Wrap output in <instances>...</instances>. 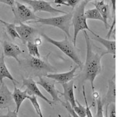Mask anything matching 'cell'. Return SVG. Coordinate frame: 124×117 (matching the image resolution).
I'll return each mask as SVG.
<instances>
[{
  "label": "cell",
  "instance_id": "6da1fadb",
  "mask_svg": "<svg viewBox=\"0 0 124 117\" xmlns=\"http://www.w3.org/2000/svg\"><path fill=\"white\" fill-rule=\"evenodd\" d=\"M85 43H86V59L85 64L83 63L81 67V71L78 76V90L81 91V88L85 85V82L88 80L91 84L92 91H95L94 81L95 77L102 71V63L101 60L104 55H106V52H102V49H98L97 50L94 49V47L91 43V38L88 36L86 30H83Z\"/></svg>",
  "mask_w": 124,
  "mask_h": 117
},
{
  "label": "cell",
  "instance_id": "7a4b0ae2",
  "mask_svg": "<svg viewBox=\"0 0 124 117\" xmlns=\"http://www.w3.org/2000/svg\"><path fill=\"white\" fill-rule=\"evenodd\" d=\"M19 66L27 77L32 78L45 77L48 73L57 72V69L50 64L47 57L42 59L30 55H26L24 58L19 60Z\"/></svg>",
  "mask_w": 124,
  "mask_h": 117
},
{
  "label": "cell",
  "instance_id": "3957f363",
  "mask_svg": "<svg viewBox=\"0 0 124 117\" xmlns=\"http://www.w3.org/2000/svg\"><path fill=\"white\" fill-rule=\"evenodd\" d=\"M71 17H72V12L54 17H48V18L39 17L37 20L30 21L28 23H39L43 25L57 27V28L61 29L62 31H64L66 36L69 39H71V34H70V27L71 26Z\"/></svg>",
  "mask_w": 124,
  "mask_h": 117
},
{
  "label": "cell",
  "instance_id": "277c9868",
  "mask_svg": "<svg viewBox=\"0 0 124 117\" xmlns=\"http://www.w3.org/2000/svg\"><path fill=\"white\" fill-rule=\"evenodd\" d=\"M87 3L81 1L75 6V9L72 12L71 17V25L74 27V38L72 39V44L76 47L77 36L81 30H92L88 26L87 19L85 16V6Z\"/></svg>",
  "mask_w": 124,
  "mask_h": 117
},
{
  "label": "cell",
  "instance_id": "5b68a950",
  "mask_svg": "<svg viewBox=\"0 0 124 117\" xmlns=\"http://www.w3.org/2000/svg\"><path fill=\"white\" fill-rule=\"evenodd\" d=\"M41 35L46 41L50 43V44L56 46L57 48L59 49L64 54H65L66 56H68L69 58H71V59L77 64V66H78V67H80L81 69V67H82V66H83V62L79 57V55L78 53L76 47L70 41L69 38L66 36V35L64 37V39L62 41L54 40V39H52L51 38H50L44 33H42Z\"/></svg>",
  "mask_w": 124,
  "mask_h": 117
},
{
  "label": "cell",
  "instance_id": "8992f818",
  "mask_svg": "<svg viewBox=\"0 0 124 117\" xmlns=\"http://www.w3.org/2000/svg\"><path fill=\"white\" fill-rule=\"evenodd\" d=\"M12 10L15 17V21L18 23H28L30 21L37 20L39 18L30 8L16 1L15 2V6Z\"/></svg>",
  "mask_w": 124,
  "mask_h": 117
},
{
  "label": "cell",
  "instance_id": "52a82bcc",
  "mask_svg": "<svg viewBox=\"0 0 124 117\" xmlns=\"http://www.w3.org/2000/svg\"><path fill=\"white\" fill-rule=\"evenodd\" d=\"M22 1L32 8L34 13L37 12H46L54 15L57 13H67L65 11L54 8L51 6V2L44 0H22Z\"/></svg>",
  "mask_w": 124,
  "mask_h": 117
},
{
  "label": "cell",
  "instance_id": "ba28073f",
  "mask_svg": "<svg viewBox=\"0 0 124 117\" xmlns=\"http://www.w3.org/2000/svg\"><path fill=\"white\" fill-rule=\"evenodd\" d=\"M38 78H39L38 81H36L37 84L40 85L49 95H50L54 103H57V102L61 103L62 101L59 98V94H61V92H60L56 88L55 80L50 79V78L46 77H39Z\"/></svg>",
  "mask_w": 124,
  "mask_h": 117
},
{
  "label": "cell",
  "instance_id": "9c48e42d",
  "mask_svg": "<svg viewBox=\"0 0 124 117\" xmlns=\"http://www.w3.org/2000/svg\"><path fill=\"white\" fill-rule=\"evenodd\" d=\"M16 30L23 45L26 44L28 41H33L38 31L34 27L23 23H19V25H16Z\"/></svg>",
  "mask_w": 124,
  "mask_h": 117
},
{
  "label": "cell",
  "instance_id": "30bf717a",
  "mask_svg": "<svg viewBox=\"0 0 124 117\" xmlns=\"http://www.w3.org/2000/svg\"><path fill=\"white\" fill-rule=\"evenodd\" d=\"M23 85L25 86L26 88V91L28 92L29 95H35L36 97H39L40 98L44 99L46 103H48L50 106L53 105V101L47 99L44 95V94H42L40 89L38 88L37 84L32 77H27V78H23Z\"/></svg>",
  "mask_w": 124,
  "mask_h": 117
},
{
  "label": "cell",
  "instance_id": "8fae6325",
  "mask_svg": "<svg viewBox=\"0 0 124 117\" xmlns=\"http://www.w3.org/2000/svg\"><path fill=\"white\" fill-rule=\"evenodd\" d=\"M15 102L13 98L12 92L3 82L0 87V109L10 108L14 106Z\"/></svg>",
  "mask_w": 124,
  "mask_h": 117
},
{
  "label": "cell",
  "instance_id": "7c38bea8",
  "mask_svg": "<svg viewBox=\"0 0 124 117\" xmlns=\"http://www.w3.org/2000/svg\"><path fill=\"white\" fill-rule=\"evenodd\" d=\"M78 68H79L78 66H76L75 67H74L71 70H69L68 72L61 73H48V74H46L45 77L55 80L56 83L63 84L68 83V82L71 81V80H74V78L75 77V72Z\"/></svg>",
  "mask_w": 124,
  "mask_h": 117
},
{
  "label": "cell",
  "instance_id": "4fadbf2b",
  "mask_svg": "<svg viewBox=\"0 0 124 117\" xmlns=\"http://www.w3.org/2000/svg\"><path fill=\"white\" fill-rule=\"evenodd\" d=\"M2 49L4 56L13 57L19 62V56H20L23 52L17 45L13 44L9 41L5 40L2 43Z\"/></svg>",
  "mask_w": 124,
  "mask_h": 117
},
{
  "label": "cell",
  "instance_id": "5bb4252c",
  "mask_svg": "<svg viewBox=\"0 0 124 117\" xmlns=\"http://www.w3.org/2000/svg\"><path fill=\"white\" fill-rule=\"evenodd\" d=\"M92 4L95 6V9L98 10L101 16L104 20V24L106 29L109 28V25L108 23V20L110 17V7L106 0H95L92 2Z\"/></svg>",
  "mask_w": 124,
  "mask_h": 117
},
{
  "label": "cell",
  "instance_id": "9a60e30c",
  "mask_svg": "<svg viewBox=\"0 0 124 117\" xmlns=\"http://www.w3.org/2000/svg\"><path fill=\"white\" fill-rule=\"evenodd\" d=\"M64 89V92L61 95L64 97V101H68L70 103L71 106L74 108L76 106V100L75 98V91H74V88H75V80H71V81L68 82L61 84Z\"/></svg>",
  "mask_w": 124,
  "mask_h": 117
},
{
  "label": "cell",
  "instance_id": "2e32d148",
  "mask_svg": "<svg viewBox=\"0 0 124 117\" xmlns=\"http://www.w3.org/2000/svg\"><path fill=\"white\" fill-rule=\"evenodd\" d=\"M90 33L92 34V39L102 44L105 48L106 49V54H112L113 57L116 56V41L115 40H109V39H105L102 37H100L99 34L95 33L94 31L91 30Z\"/></svg>",
  "mask_w": 124,
  "mask_h": 117
},
{
  "label": "cell",
  "instance_id": "e0dca14e",
  "mask_svg": "<svg viewBox=\"0 0 124 117\" xmlns=\"http://www.w3.org/2000/svg\"><path fill=\"white\" fill-rule=\"evenodd\" d=\"M12 95H13V98L16 105V112H19V109L20 108L22 103L23 102V101L28 99V92H27L26 90L23 91L16 87V85H14V91L12 93Z\"/></svg>",
  "mask_w": 124,
  "mask_h": 117
},
{
  "label": "cell",
  "instance_id": "ac0fdd59",
  "mask_svg": "<svg viewBox=\"0 0 124 117\" xmlns=\"http://www.w3.org/2000/svg\"><path fill=\"white\" fill-rule=\"evenodd\" d=\"M4 78H8L11 81H13L14 85H16V84H18L16 80L14 79L13 75L9 73V69H8L5 62V56L2 54L0 56V84H2L3 82Z\"/></svg>",
  "mask_w": 124,
  "mask_h": 117
},
{
  "label": "cell",
  "instance_id": "d6986e66",
  "mask_svg": "<svg viewBox=\"0 0 124 117\" xmlns=\"http://www.w3.org/2000/svg\"><path fill=\"white\" fill-rule=\"evenodd\" d=\"M116 76L114 75L112 79H109L108 81V91L106 96L105 98L106 105L111 103H116Z\"/></svg>",
  "mask_w": 124,
  "mask_h": 117
},
{
  "label": "cell",
  "instance_id": "ffe728a7",
  "mask_svg": "<svg viewBox=\"0 0 124 117\" xmlns=\"http://www.w3.org/2000/svg\"><path fill=\"white\" fill-rule=\"evenodd\" d=\"M0 23H2V25H4V27H6V30L7 31L8 34L9 35L10 38H12L15 40L16 38H19V34H17L16 30V25L15 23H7L6 21L2 20L0 19Z\"/></svg>",
  "mask_w": 124,
  "mask_h": 117
},
{
  "label": "cell",
  "instance_id": "44dd1931",
  "mask_svg": "<svg viewBox=\"0 0 124 117\" xmlns=\"http://www.w3.org/2000/svg\"><path fill=\"white\" fill-rule=\"evenodd\" d=\"M85 16L87 20H99L104 23V20L102 17L101 16L100 13L95 8V9L85 10Z\"/></svg>",
  "mask_w": 124,
  "mask_h": 117
},
{
  "label": "cell",
  "instance_id": "7402d4cb",
  "mask_svg": "<svg viewBox=\"0 0 124 117\" xmlns=\"http://www.w3.org/2000/svg\"><path fill=\"white\" fill-rule=\"evenodd\" d=\"M26 46L29 52V55L33 57L40 58V54L39 52L38 45H37L33 41H28L26 43Z\"/></svg>",
  "mask_w": 124,
  "mask_h": 117
},
{
  "label": "cell",
  "instance_id": "603a6c76",
  "mask_svg": "<svg viewBox=\"0 0 124 117\" xmlns=\"http://www.w3.org/2000/svg\"><path fill=\"white\" fill-rule=\"evenodd\" d=\"M28 99L30 101L31 104L33 105L35 111H36V112H37V115L39 117H44L42 111H41V108H40V105H39V102L37 99V97L35 95H29Z\"/></svg>",
  "mask_w": 124,
  "mask_h": 117
},
{
  "label": "cell",
  "instance_id": "cb8c5ba5",
  "mask_svg": "<svg viewBox=\"0 0 124 117\" xmlns=\"http://www.w3.org/2000/svg\"><path fill=\"white\" fill-rule=\"evenodd\" d=\"M76 101V106L73 108L74 111L75 112L76 114L79 117H86V112H85V106H83L80 104V102L78 100Z\"/></svg>",
  "mask_w": 124,
  "mask_h": 117
},
{
  "label": "cell",
  "instance_id": "d4e9b609",
  "mask_svg": "<svg viewBox=\"0 0 124 117\" xmlns=\"http://www.w3.org/2000/svg\"><path fill=\"white\" fill-rule=\"evenodd\" d=\"M96 101V104H97V112H96V117H104L103 114V102L102 101L100 96L98 98Z\"/></svg>",
  "mask_w": 124,
  "mask_h": 117
},
{
  "label": "cell",
  "instance_id": "484cf974",
  "mask_svg": "<svg viewBox=\"0 0 124 117\" xmlns=\"http://www.w3.org/2000/svg\"><path fill=\"white\" fill-rule=\"evenodd\" d=\"M61 104L63 105L65 107V108L68 110V113L71 116V117H79V116H78V115L76 114V113H75V112L74 111L73 108L71 106V105H70L69 102H68V101H61Z\"/></svg>",
  "mask_w": 124,
  "mask_h": 117
},
{
  "label": "cell",
  "instance_id": "4316f807",
  "mask_svg": "<svg viewBox=\"0 0 124 117\" xmlns=\"http://www.w3.org/2000/svg\"><path fill=\"white\" fill-rule=\"evenodd\" d=\"M108 117H116V104L111 103L108 105Z\"/></svg>",
  "mask_w": 124,
  "mask_h": 117
},
{
  "label": "cell",
  "instance_id": "83f0119b",
  "mask_svg": "<svg viewBox=\"0 0 124 117\" xmlns=\"http://www.w3.org/2000/svg\"><path fill=\"white\" fill-rule=\"evenodd\" d=\"M8 112L6 115L0 116V117H18V112H16V110L12 111L10 108H7Z\"/></svg>",
  "mask_w": 124,
  "mask_h": 117
},
{
  "label": "cell",
  "instance_id": "f1b7e54d",
  "mask_svg": "<svg viewBox=\"0 0 124 117\" xmlns=\"http://www.w3.org/2000/svg\"><path fill=\"white\" fill-rule=\"evenodd\" d=\"M65 2H67L68 6H71L74 9L81 2V0H65Z\"/></svg>",
  "mask_w": 124,
  "mask_h": 117
},
{
  "label": "cell",
  "instance_id": "f546056e",
  "mask_svg": "<svg viewBox=\"0 0 124 117\" xmlns=\"http://www.w3.org/2000/svg\"><path fill=\"white\" fill-rule=\"evenodd\" d=\"M15 2H16V0H0V2L9 6L12 9H13L15 6Z\"/></svg>",
  "mask_w": 124,
  "mask_h": 117
},
{
  "label": "cell",
  "instance_id": "4dcf8cb0",
  "mask_svg": "<svg viewBox=\"0 0 124 117\" xmlns=\"http://www.w3.org/2000/svg\"><path fill=\"white\" fill-rule=\"evenodd\" d=\"M112 3V19H116V0H110Z\"/></svg>",
  "mask_w": 124,
  "mask_h": 117
},
{
  "label": "cell",
  "instance_id": "1f68e13d",
  "mask_svg": "<svg viewBox=\"0 0 124 117\" xmlns=\"http://www.w3.org/2000/svg\"><path fill=\"white\" fill-rule=\"evenodd\" d=\"M53 2L54 4H56L57 6H68L67 2H65V0H54Z\"/></svg>",
  "mask_w": 124,
  "mask_h": 117
},
{
  "label": "cell",
  "instance_id": "d6a6232c",
  "mask_svg": "<svg viewBox=\"0 0 124 117\" xmlns=\"http://www.w3.org/2000/svg\"><path fill=\"white\" fill-rule=\"evenodd\" d=\"M33 42L36 44L37 45H40L42 44V41H41V39L40 38H35L34 40H33Z\"/></svg>",
  "mask_w": 124,
  "mask_h": 117
},
{
  "label": "cell",
  "instance_id": "836d02e7",
  "mask_svg": "<svg viewBox=\"0 0 124 117\" xmlns=\"http://www.w3.org/2000/svg\"><path fill=\"white\" fill-rule=\"evenodd\" d=\"M92 97H93V98H94L95 100V99H97V98H98L99 97V93H98V92H96L95 91H92Z\"/></svg>",
  "mask_w": 124,
  "mask_h": 117
},
{
  "label": "cell",
  "instance_id": "e575fe53",
  "mask_svg": "<svg viewBox=\"0 0 124 117\" xmlns=\"http://www.w3.org/2000/svg\"><path fill=\"white\" fill-rule=\"evenodd\" d=\"M108 105H106V117H108V114H107V113H108Z\"/></svg>",
  "mask_w": 124,
  "mask_h": 117
},
{
  "label": "cell",
  "instance_id": "d590c367",
  "mask_svg": "<svg viewBox=\"0 0 124 117\" xmlns=\"http://www.w3.org/2000/svg\"><path fill=\"white\" fill-rule=\"evenodd\" d=\"M84 2H85L86 3H88V2H93V1H95V0H83Z\"/></svg>",
  "mask_w": 124,
  "mask_h": 117
},
{
  "label": "cell",
  "instance_id": "8d00e7d4",
  "mask_svg": "<svg viewBox=\"0 0 124 117\" xmlns=\"http://www.w3.org/2000/svg\"><path fill=\"white\" fill-rule=\"evenodd\" d=\"M1 38H2V30L0 28V42H1Z\"/></svg>",
  "mask_w": 124,
  "mask_h": 117
},
{
  "label": "cell",
  "instance_id": "74e56055",
  "mask_svg": "<svg viewBox=\"0 0 124 117\" xmlns=\"http://www.w3.org/2000/svg\"><path fill=\"white\" fill-rule=\"evenodd\" d=\"M67 117H71V115H70V114H69V113H68V115L67 116Z\"/></svg>",
  "mask_w": 124,
  "mask_h": 117
}]
</instances>
